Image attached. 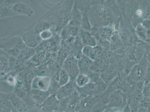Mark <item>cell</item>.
I'll use <instances>...</instances> for the list:
<instances>
[{
    "label": "cell",
    "instance_id": "cell-14",
    "mask_svg": "<svg viewBox=\"0 0 150 112\" xmlns=\"http://www.w3.org/2000/svg\"><path fill=\"white\" fill-rule=\"evenodd\" d=\"M124 98L120 92L114 91L110 93L107 107L120 108L123 104Z\"/></svg>",
    "mask_w": 150,
    "mask_h": 112
},
{
    "label": "cell",
    "instance_id": "cell-29",
    "mask_svg": "<svg viewBox=\"0 0 150 112\" xmlns=\"http://www.w3.org/2000/svg\"><path fill=\"white\" fill-rule=\"evenodd\" d=\"M141 24L147 30H150V20L148 18L144 19Z\"/></svg>",
    "mask_w": 150,
    "mask_h": 112
},
{
    "label": "cell",
    "instance_id": "cell-13",
    "mask_svg": "<svg viewBox=\"0 0 150 112\" xmlns=\"http://www.w3.org/2000/svg\"><path fill=\"white\" fill-rule=\"evenodd\" d=\"M82 17V13L78 6L77 1H76L74 4L71 13L70 21L68 24L80 27L81 25Z\"/></svg>",
    "mask_w": 150,
    "mask_h": 112
},
{
    "label": "cell",
    "instance_id": "cell-22",
    "mask_svg": "<svg viewBox=\"0 0 150 112\" xmlns=\"http://www.w3.org/2000/svg\"><path fill=\"white\" fill-rule=\"evenodd\" d=\"M36 52L35 48H32L26 46L21 50V54L17 59L27 63Z\"/></svg>",
    "mask_w": 150,
    "mask_h": 112
},
{
    "label": "cell",
    "instance_id": "cell-12",
    "mask_svg": "<svg viewBox=\"0 0 150 112\" xmlns=\"http://www.w3.org/2000/svg\"><path fill=\"white\" fill-rule=\"evenodd\" d=\"M1 19L16 16L13 13V7L16 1L1 0Z\"/></svg>",
    "mask_w": 150,
    "mask_h": 112
},
{
    "label": "cell",
    "instance_id": "cell-19",
    "mask_svg": "<svg viewBox=\"0 0 150 112\" xmlns=\"http://www.w3.org/2000/svg\"><path fill=\"white\" fill-rule=\"evenodd\" d=\"M9 55L6 52L1 50V74L9 73L11 71Z\"/></svg>",
    "mask_w": 150,
    "mask_h": 112
},
{
    "label": "cell",
    "instance_id": "cell-26",
    "mask_svg": "<svg viewBox=\"0 0 150 112\" xmlns=\"http://www.w3.org/2000/svg\"><path fill=\"white\" fill-rule=\"evenodd\" d=\"M135 31L136 35L140 39L144 41L148 39V30L144 28L141 23H139L136 26Z\"/></svg>",
    "mask_w": 150,
    "mask_h": 112
},
{
    "label": "cell",
    "instance_id": "cell-28",
    "mask_svg": "<svg viewBox=\"0 0 150 112\" xmlns=\"http://www.w3.org/2000/svg\"><path fill=\"white\" fill-rule=\"evenodd\" d=\"M71 96L60 100L58 110L61 112L65 111L69 107L71 101Z\"/></svg>",
    "mask_w": 150,
    "mask_h": 112
},
{
    "label": "cell",
    "instance_id": "cell-3",
    "mask_svg": "<svg viewBox=\"0 0 150 112\" xmlns=\"http://www.w3.org/2000/svg\"><path fill=\"white\" fill-rule=\"evenodd\" d=\"M148 72V65L145 61H140L134 65L129 72L127 77V81L129 84L143 82L145 79Z\"/></svg>",
    "mask_w": 150,
    "mask_h": 112
},
{
    "label": "cell",
    "instance_id": "cell-6",
    "mask_svg": "<svg viewBox=\"0 0 150 112\" xmlns=\"http://www.w3.org/2000/svg\"><path fill=\"white\" fill-rule=\"evenodd\" d=\"M52 79L49 76H36L33 79L31 83V90L49 91Z\"/></svg>",
    "mask_w": 150,
    "mask_h": 112
},
{
    "label": "cell",
    "instance_id": "cell-5",
    "mask_svg": "<svg viewBox=\"0 0 150 112\" xmlns=\"http://www.w3.org/2000/svg\"><path fill=\"white\" fill-rule=\"evenodd\" d=\"M62 68L66 71L72 81H75L76 77L80 74L78 59L71 54L65 60Z\"/></svg>",
    "mask_w": 150,
    "mask_h": 112
},
{
    "label": "cell",
    "instance_id": "cell-1",
    "mask_svg": "<svg viewBox=\"0 0 150 112\" xmlns=\"http://www.w3.org/2000/svg\"><path fill=\"white\" fill-rule=\"evenodd\" d=\"M74 2L73 1H63L58 4V12L53 29L59 36L62 30L70 21Z\"/></svg>",
    "mask_w": 150,
    "mask_h": 112
},
{
    "label": "cell",
    "instance_id": "cell-7",
    "mask_svg": "<svg viewBox=\"0 0 150 112\" xmlns=\"http://www.w3.org/2000/svg\"><path fill=\"white\" fill-rule=\"evenodd\" d=\"M13 10L15 15H23L28 17H31L34 12L30 5L26 2L16 1L13 5Z\"/></svg>",
    "mask_w": 150,
    "mask_h": 112
},
{
    "label": "cell",
    "instance_id": "cell-33",
    "mask_svg": "<svg viewBox=\"0 0 150 112\" xmlns=\"http://www.w3.org/2000/svg\"><path fill=\"white\" fill-rule=\"evenodd\" d=\"M149 110V112H150V110Z\"/></svg>",
    "mask_w": 150,
    "mask_h": 112
},
{
    "label": "cell",
    "instance_id": "cell-9",
    "mask_svg": "<svg viewBox=\"0 0 150 112\" xmlns=\"http://www.w3.org/2000/svg\"><path fill=\"white\" fill-rule=\"evenodd\" d=\"M59 102L55 94H51L42 103V109L46 112L55 111L58 110Z\"/></svg>",
    "mask_w": 150,
    "mask_h": 112
},
{
    "label": "cell",
    "instance_id": "cell-18",
    "mask_svg": "<svg viewBox=\"0 0 150 112\" xmlns=\"http://www.w3.org/2000/svg\"><path fill=\"white\" fill-rule=\"evenodd\" d=\"M75 89L79 95L83 98L91 95H94L96 88V84L91 82L87 85L81 88L75 87Z\"/></svg>",
    "mask_w": 150,
    "mask_h": 112
},
{
    "label": "cell",
    "instance_id": "cell-23",
    "mask_svg": "<svg viewBox=\"0 0 150 112\" xmlns=\"http://www.w3.org/2000/svg\"><path fill=\"white\" fill-rule=\"evenodd\" d=\"M99 31L101 39L110 41L115 32L114 28L110 26L99 27Z\"/></svg>",
    "mask_w": 150,
    "mask_h": 112
},
{
    "label": "cell",
    "instance_id": "cell-21",
    "mask_svg": "<svg viewBox=\"0 0 150 112\" xmlns=\"http://www.w3.org/2000/svg\"><path fill=\"white\" fill-rule=\"evenodd\" d=\"M31 94L33 99L39 103H42L51 95L49 91H44L38 90H31Z\"/></svg>",
    "mask_w": 150,
    "mask_h": 112
},
{
    "label": "cell",
    "instance_id": "cell-16",
    "mask_svg": "<svg viewBox=\"0 0 150 112\" xmlns=\"http://www.w3.org/2000/svg\"><path fill=\"white\" fill-rule=\"evenodd\" d=\"M80 37L84 46H95L98 45L97 42L89 31L80 28Z\"/></svg>",
    "mask_w": 150,
    "mask_h": 112
},
{
    "label": "cell",
    "instance_id": "cell-17",
    "mask_svg": "<svg viewBox=\"0 0 150 112\" xmlns=\"http://www.w3.org/2000/svg\"><path fill=\"white\" fill-rule=\"evenodd\" d=\"M80 27L67 25L62 30L60 35L61 40H65L70 37H76L79 36Z\"/></svg>",
    "mask_w": 150,
    "mask_h": 112
},
{
    "label": "cell",
    "instance_id": "cell-27",
    "mask_svg": "<svg viewBox=\"0 0 150 112\" xmlns=\"http://www.w3.org/2000/svg\"><path fill=\"white\" fill-rule=\"evenodd\" d=\"M54 32L53 29H47L41 31L39 33V35L42 41H47L53 37Z\"/></svg>",
    "mask_w": 150,
    "mask_h": 112
},
{
    "label": "cell",
    "instance_id": "cell-10",
    "mask_svg": "<svg viewBox=\"0 0 150 112\" xmlns=\"http://www.w3.org/2000/svg\"><path fill=\"white\" fill-rule=\"evenodd\" d=\"M119 71L117 65H110L108 69L100 74V77L103 81L109 85L118 76Z\"/></svg>",
    "mask_w": 150,
    "mask_h": 112
},
{
    "label": "cell",
    "instance_id": "cell-8",
    "mask_svg": "<svg viewBox=\"0 0 150 112\" xmlns=\"http://www.w3.org/2000/svg\"><path fill=\"white\" fill-rule=\"evenodd\" d=\"M105 51L101 46L97 45L95 46H84L82 54L95 61L102 57Z\"/></svg>",
    "mask_w": 150,
    "mask_h": 112
},
{
    "label": "cell",
    "instance_id": "cell-31",
    "mask_svg": "<svg viewBox=\"0 0 150 112\" xmlns=\"http://www.w3.org/2000/svg\"><path fill=\"white\" fill-rule=\"evenodd\" d=\"M148 18L149 19V20H150V14Z\"/></svg>",
    "mask_w": 150,
    "mask_h": 112
},
{
    "label": "cell",
    "instance_id": "cell-25",
    "mask_svg": "<svg viewBox=\"0 0 150 112\" xmlns=\"http://www.w3.org/2000/svg\"><path fill=\"white\" fill-rule=\"evenodd\" d=\"M91 79L88 75L80 73L75 80L76 87L81 88L91 83Z\"/></svg>",
    "mask_w": 150,
    "mask_h": 112
},
{
    "label": "cell",
    "instance_id": "cell-15",
    "mask_svg": "<svg viewBox=\"0 0 150 112\" xmlns=\"http://www.w3.org/2000/svg\"><path fill=\"white\" fill-rule=\"evenodd\" d=\"M78 61L80 73L88 75L94 61L83 54L78 59Z\"/></svg>",
    "mask_w": 150,
    "mask_h": 112
},
{
    "label": "cell",
    "instance_id": "cell-4",
    "mask_svg": "<svg viewBox=\"0 0 150 112\" xmlns=\"http://www.w3.org/2000/svg\"><path fill=\"white\" fill-rule=\"evenodd\" d=\"M19 35L26 46L32 48H35L43 42L39 34L34 29L32 24L28 28L22 30Z\"/></svg>",
    "mask_w": 150,
    "mask_h": 112
},
{
    "label": "cell",
    "instance_id": "cell-32",
    "mask_svg": "<svg viewBox=\"0 0 150 112\" xmlns=\"http://www.w3.org/2000/svg\"><path fill=\"white\" fill-rule=\"evenodd\" d=\"M75 112L74 111H72L71 112Z\"/></svg>",
    "mask_w": 150,
    "mask_h": 112
},
{
    "label": "cell",
    "instance_id": "cell-11",
    "mask_svg": "<svg viewBox=\"0 0 150 112\" xmlns=\"http://www.w3.org/2000/svg\"><path fill=\"white\" fill-rule=\"evenodd\" d=\"M74 82L75 81L70 80L67 84L59 87L55 93L56 95L59 100L69 97L73 94L75 90Z\"/></svg>",
    "mask_w": 150,
    "mask_h": 112
},
{
    "label": "cell",
    "instance_id": "cell-20",
    "mask_svg": "<svg viewBox=\"0 0 150 112\" xmlns=\"http://www.w3.org/2000/svg\"><path fill=\"white\" fill-rule=\"evenodd\" d=\"M84 47L81 38L79 36L76 38L73 45L71 46V54L78 59L82 54V50Z\"/></svg>",
    "mask_w": 150,
    "mask_h": 112
},
{
    "label": "cell",
    "instance_id": "cell-24",
    "mask_svg": "<svg viewBox=\"0 0 150 112\" xmlns=\"http://www.w3.org/2000/svg\"><path fill=\"white\" fill-rule=\"evenodd\" d=\"M55 79L58 82L60 87L62 86L69 83L70 81L69 75L64 69L61 68L57 74Z\"/></svg>",
    "mask_w": 150,
    "mask_h": 112
},
{
    "label": "cell",
    "instance_id": "cell-2",
    "mask_svg": "<svg viewBox=\"0 0 150 112\" xmlns=\"http://www.w3.org/2000/svg\"><path fill=\"white\" fill-rule=\"evenodd\" d=\"M26 46L19 35L1 38V50H3L12 57H17L21 50Z\"/></svg>",
    "mask_w": 150,
    "mask_h": 112
},
{
    "label": "cell",
    "instance_id": "cell-30",
    "mask_svg": "<svg viewBox=\"0 0 150 112\" xmlns=\"http://www.w3.org/2000/svg\"><path fill=\"white\" fill-rule=\"evenodd\" d=\"M137 112H149V110L145 108H142L139 110Z\"/></svg>",
    "mask_w": 150,
    "mask_h": 112
}]
</instances>
